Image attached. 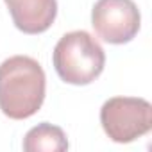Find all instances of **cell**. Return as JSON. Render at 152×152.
Returning a JSON list of instances; mask_svg holds the SVG:
<instances>
[{
    "label": "cell",
    "instance_id": "obj_5",
    "mask_svg": "<svg viewBox=\"0 0 152 152\" xmlns=\"http://www.w3.org/2000/svg\"><path fill=\"white\" fill-rule=\"evenodd\" d=\"M16 29L39 34L50 29L57 16V0H6Z\"/></svg>",
    "mask_w": 152,
    "mask_h": 152
},
{
    "label": "cell",
    "instance_id": "obj_4",
    "mask_svg": "<svg viewBox=\"0 0 152 152\" xmlns=\"http://www.w3.org/2000/svg\"><path fill=\"white\" fill-rule=\"evenodd\" d=\"M141 23V15L132 0H97L91 11V25L106 43L131 41Z\"/></svg>",
    "mask_w": 152,
    "mask_h": 152
},
{
    "label": "cell",
    "instance_id": "obj_3",
    "mask_svg": "<svg viewBox=\"0 0 152 152\" xmlns=\"http://www.w3.org/2000/svg\"><path fill=\"white\" fill-rule=\"evenodd\" d=\"M100 124L116 143H131L152 129V106L145 99L113 97L100 109Z\"/></svg>",
    "mask_w": 152,
    "mask_h": 152
},
{
    "label": "cell",
    "instance_id": "obj_2",
    "mask_svg": "<svg viewBox=\"0 0 152 152\" xmlns=\"http://www.w3.org/2000/svg\"><path fill=\"white\" fill-rule=\"evenodd\" d=\"M52 61L57 75L64 83L84 86L102 73L106 54L90 32L72 31L57 41Z\"/></svg>",
    "mask_w": 152,
    "mask_h": 152
},
{
    "label": "cell",
    "instance_id": "obj_1",
    "mask_svg": "<svg viewBox=\"0 0 152 152\" xmlns=\"http://www.w3.org/2000/svg\"><path fill=\"white\" fill-rule=\"evenodd\" d=\"M47 79L41 64L29 56H13L0 64V109L13 120H25L39 111Z\"/></svg>",
    "mask_w": 152,
    "mask_h": 152
},
{
    "label": "cell",
    "instance_id": "obj_6",
    "mask_svg": "<svg viewBox=\"0 0 152 152\" xmlns=\"http://www.w3.org/2000/svg\"><path fill=\"white\" fill-rule=\"evenodd\" d=\"M66 148L68 140L63 129L47 122L32 127L23 138V150L27 152H63Z\"/></svg>",
    "mask_w": 152,
    "mask_h": 152
}]
</instances>
